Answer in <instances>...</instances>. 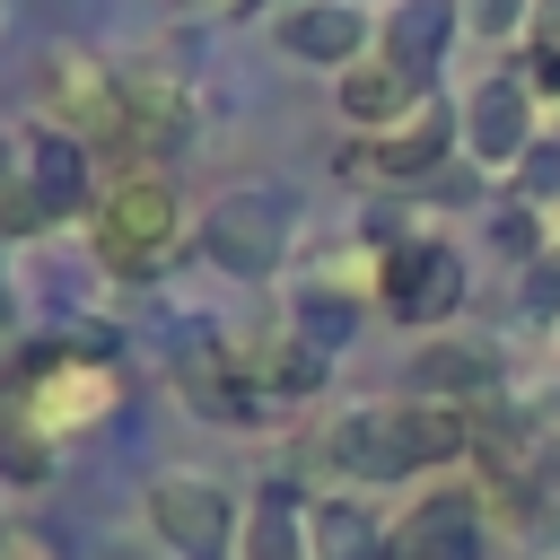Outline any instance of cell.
I'll list each match as a JSON object with an SVG mask.
<instances>
[{"mask_svg":"<svg viewBox=\"0 0 560 560\" xmlns=\"http://www.w3.org/2000/svg\"><path fill=\"white\" fill-rule=\"evenodd\" d=\"M464 455H472V411H438V402H350L315 446V464L332 481H350V499L438 472V464H464Z\"/></svg>","mask_w":560,"mask_h":560,"instance_id":"1","label":"cell"},{"mask_svg":"<svg viewBox=\"0 0 560 560\" xmlns=\"http://www.w3.org/2000/svg\"><path fill=\"white\" fill-rule=\"evenodd\" d=\"M88 245H96V262H105L122 289H149V280L175 262V245H184L166 166H122V175H105V192H96V210H88Z\"/></svg>","mask_w":560,"mask_h":560,"instance_id":"2","label":"cell"},{"mask_svg":"<svg viewBox=\"0 0 560 560\" xmlns=\"http://www.w3.org/2000/svg\"><path fill=\"white\" fill-rule=\"evenodd\" d=\"M122 402V376L114 359L96 350H70V341H35L18 368H9V420H26L35 438H79V429H105Z\"/></svg>","mask_w":560,"mask_h":560,"instance_id":"3","label":"cell"},{"mask_svg":"<svg viewBox=\"0 0 560 560\" xmlns=\"http://www.w3.org/2000/svg\"><path fill=\"white\" fill-rule=\"evenodd\" d=\"M149 534L175 551V560H236V490L210 481V472H158L149 499H140Z\"/></svg>","mask_w":560,"mask_h":560,"instance_id":"4","label":"cell"},{"mask_svg":"<svg viewBox=\"0 0 560 560\" xmlns=\"http://www.w3.org/2000/svg\"><path fill=\"white\" fill-rule=\"evenodd\" d=\"M201 254L228 271V280H271L289 262V201L280 192H219L201 210Z\"/></svg>","mask_w":560,"mask_h":560,"instance_id":"5","label":"cell"},{"mask_svg":"<svg viewBox=\"0 0 560 560\" xmlns=\"http://www.w3.org/2000/svg\"><path fill=\"white\" fill-rule=\"evenodd\" d=\"M376 298L394 324L411 332H438L455 306H464V254L446 236H394L385 245V271H376Z\"/></svg>","mask_w":560,"mask_h":560,"instance_id":"6","label":"cell"},{"mask_svg":"<svg viewBox=\"0 0 560 560\" xmlns=\"http://www.w3.org/2000/svg\"><path fill=\"white\" fill-rule=\"evenodd\" d=\"M26 96H35V122H52V131H79L88 149L105 140L114 149V105H122V70H105V61H88V52H44L35 61V79H26Z\"/></svg>","mask_w":560,"mask_h":560,"instance_id":"7","label":"cell"},{"mask_svg":"<svg viewBox=\"0 0 560 560\" xmlns=\"http://www.w3.org/2000/svg\"><path fill=\"white\" fill-rule=\"evenodd\" d=\"M534 88H525V70H490L472 96H464V149H472V166H490V175H516L525 166V149L542 140L534 131Z\"/></svg>","mask_w":560,"mask_h":560,"instance_id":"8","label":"cell"},{"mask_svg":"<svg viewBox=\"0 0 560 560\" xmlns=\"http://www.w3.org/2000/svg\"><path fill=\"white\" fill-rule=\"evenodd\" d=\"M490 525H481V490H420L394 525H385V560H481Z\"/></svg>","mask_w":560,"mask_h":560,"instance_id":"9","label":"cell"},{"mask_svg":"<svg viewBox=\"0 0 560 560\" xmlns=\"http://www.w3.org/2000/svg\"><path fill=\"white\" fill-rule=\"evenodd\" d=\"M192 140V105L166 70H122V105H114V149L131 166H158Z\"/></svg>","mask_w":560,"mask_h":560,"instance_id":"10","label":"cell"},{"mask_svg":"<svg viewBox=\"0 0 560 560\" xmlns=\"http://www.w3.org/2000/svg\"><path fill=\"white\" fill-rule=\"evenodd\" d=\"M18 175H26V192L52 210V219H88L96 210V149L79 140V131H52V122H26V140H18Z\"/></svg>","mask_w":560,"mask_h":560,"instance_id":"11","label":"cell"},{"mask_svg":"<svg viewBox=\"0 0 560 560\" xmlns=\"http://www.w3.org/2000/svg\"><path fill=\"white\" fill-rule=\"evenodd\" d=\"M499 394V350L490 341H455V332H429L420 359H411V402H438V411H490Z\"/></svg>","mask_w":560,"mask_h":560,"instance_id":"12","label":"cell"},{"mask_svg":"<svg viewBox=\"0 0 560 560\" xmlns=\"http://www.w3.org/2000/svg\"><path fill=\"white\" fill-rule=\"evenodd\" d=\"M271 44H280L289 61H315V70H350V61H368L376 26H368L350 0H289V9L271 18Z\"/></svg>","mask_w":560,"mask_h":560,"instance_id":"13","label":"cell"},{"mask_svg":"<svg viewBox=\"0 0 560 560\" xmlns=\"http://www.w3.org/2000/svg\"><path fill=\"white\" fill-rule=\"evenodd\" d=\"M455 26H464V0H394L385 26H376V52L402 70V79H438V61L455 52Z\"/></svg>","mask_w":560,"mask_h":560,"instance_id":"14","label":"cell"},{"mask_svg":"<svg viewBox=\"0 0 560 560\" xmlns=\"http://www.w3.org/2000/svg\"><path fill=\"white\" fill-rule=\"evenodd\" d=\"M446 149H455V114H446L438 96H420L402 122H385V131L368 140V166H376L385 184H420V175L446 166Z\"/></svg>","mask_w":560,"mask_h":560,"instance_id":"15","label":"cell"},{"mask_svg":"<svg viewBox=\"0 0 560 560\" xmlns=\"http://www.w3.org/2000/svg\"><path fill=\"white\" fill-rule=\"evenodd\" d=\"M236 368H245L254 402H306V394L332 376V359H324L315 341H298V332H254V341H236Z\"/></svg>","mask_w":560,"mask_h":560,"instance_id":"16","label":"cell"},{"mask_svg":"<svg viewBox=\"0 0 560 560\" xmlns=\"http://www.w3.org/2000/svg\"><path fill=\"white\" fill-rule=\"evenodd\" d=\"M175 376H184V402H192L201 420H254V411H262L254 385H245V368H236V341H219V332H201V341L175 359Z\"/></svg>","mask_w":560,"mask_h":560,"instance_id":"17","label":"cell"},{"mask_svg":"<svg viewBox=\"0 0 560 560\" xmlns=\"http://www.w3.org/2000/svg\"><path fill=\"white\" fill-rule=\"evenodd\" d=\"M236 551L245 560H306V490L298 481H262L236 516Z\"/></svg>","mask_w":560,"mask_h":560,"instance_id":"18","label":"cell"},{"mask_svg":"<svg viewBox=\"0 0 560 560\" xmlns=\"http://www.w3.org/2000/svg\"><path fill=\"white\" fill-rule=\"evenodd\" d=\"M420 96H429V88H420V79H402L385 52H376V61H350V70L332 79V105H341V122H359V131H385V122H402Z\"/></svg>","mask_w":560,"mask_h":560,"instance_id":"19","label":"cell"},{"mask_svg":"<svg viewBox=\"0 0 560 560\" xmlns=\"http://www.w3.org/2000/svg\"><path fill=\"white\" fill-rule=\"evenodd\" d=\"M306 560H385V525L368 516V499H306Z\"/></svg>","mask_w":560,"mask_h":560,"instance_id":"20","label":"cell"},{"mask_svg":"<svg viewBox=\"0 0 560 560\" xmlns=\"http://www.w3.org/2000/svg\"><path fill=\"white\" fill-rule=\"evenodd\" d=\"M289 332H298V341H315V350L332 359V350L359 332V298H350V289H332V280H315V289H298V298H289Z\"/></svg>","mask_w":560,"mask_h":560,"instance_id":"21","label":"cell"},{"mask_svg":"<svg viewBox=\"0 0 560 560\" xmlns=\"http://www.w3.org/2000/svg\"><path fill=\"white\" fill-rule=\"evenodd\" d=\"M525 88L560 96V0H534V18H525Z\"/></svg>","mask_w":560,"mask_h":560,"instance_id":"22","label":"cell"},{"mask_svg":"<svg viewBox=\"0 0 560 560\" xmlns=\"http://www.w3.org/2000/svg\"><path fill=\"white\" fill-rule=\"evenodd\" d=\"M44 472H52V438H35L26 420L0 411V481H9V490H35Z\"/></svg>","mask_w":560,"mask_h":560,"instance_id":"23","label":"cell"},{"mask_svg":"<svg viewBox=\"0 0 560 560\" xmlns=\"http://www.w3.org/2000/svg\"><path fill=\"white\" fill-rule=\"evenodd\" d=\"M516 210H560V140H534L525 149V166H516Z\"/></svg>","mask_w":560,"mask_h":560,"instance_id":"24","label":"cell"},{"mask_svg":"<svg viewBox=\"0 0 560 560\" xmlns=\"http://www.w3.org/2000/svg\"><path fill=\"white\" fill-rule=\"evenodd\" d=\"M44 228H52V210L26 192V175H9L0 184V236H44Z\"/></svg>","mask_w":560,"mask_h":560,"instance_id":"25","label":"cell"},{"mask_svg":"<svg viewBox=\"0 0 560 560\" xmlns=\"http://www.w3.org/2000/svg\"><path fill=\"white\" fill-rule=\"evenodd\" d=\"M525 18H534L525 0H464V26H472V35H490V44H508Z\"/></svg>","mask_w":560,"mask_h":560,"instance_id":"26","label":"cell"},{"mask_svg":"<svg viewBox=\"0 0 560 560\" xmlns=\"http://www.w3.org/2000/svg\"><path fill=\"white\" fill-rule=\"evenodd\" d=\"M0 560H70L44 525H0Z\"/></svg>","mask_w":560,"mask_h":560,"instance_id":"27","label":"cell"},{"mask_svg":"<svg viewBox=\"0 0 560 560\" xmlns=\"http://www.w3.org/2000/svg\"><path fill=\"white\" fill-rule=\"evenodd\" d=\"M9 175H18V140L0 131V184H9Z\"/></svg>","mask_w":560,"mask_h":560,"instance_id":"28","label":"cell"},{"mask_svg":"<svg viewBox=\"0 0 560 560\" xmlns=\"http://www.w3.org/2000/svg\"><path fill=\"white\" fill-rule=\"evenodd\" d=\"M236 9H289V0H236Z\"/></svg>","mask_w":560,"mask_h":560,"instance_id":"29","label":"cell"},{"mask_svg":"<svg viewBox=\"0 0 560 560\" xmlns=\"http://www.w3.org/2000/svg\"><path fill=\"white\" fill-rule=\"evenodd\" d=\"M201 9H236V0H201Z\"/></svg>","mask_w":560,"mask_h":560,"instance_id":"30","label":"cell"}]
</instances>
